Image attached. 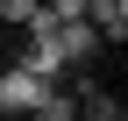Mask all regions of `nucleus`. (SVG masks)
Returning a JSON list of instances; mask_svg holds the SVG:
<instances>
[{
    "label": "nucleus",
    "instance_id": "nucleus-1",
    "mask_svg": "<svg viewBox=\"0 0 128 121\" xmlns=\"http://www.w3.org/2000/svg\"><path fill=\"white\" fill-rule=\"evenodd\" d=\"M36 100H43V78H36V71L0 64V114H28Z\"/></svg>",
    "mask_w": 128,
    "mask_h": 121
},
{
    "label": "nucleus",
    "instance_id": "nucleus-2",
    "mask_svg": "<svg viewBox=\"0 0 128 121\" xmlns=\"http://www.w3.org/2000/svg\"><path fill=\"white\" fill-rule=\"evenodd\" d=\"M100 50H107V43H100L92 22H57V57H64V64H92Z\"/></svg>",
    "mask_w": 128,
    "mask_h": 121
},
{
    "label": "nucleus",
    "instance_id": "nucleus-3",
    "mask_svg": "<svg viewBox=\"0 0 128 121\" xmlns=\"http://www.w3.org/2000/svg\"><path fill=\"white\" fill-rule=\"evenodd\" d=\"M86 22L100 28V43H121L128 36V0H86Z\"/></svg>",
    "mask_w": 128,
    "mask_h": 121
},
{
    "label": "nucleus",
    "instance_id": "nucleus-4",
    "mask_svg": "<svg viewBox=\"0 0 128 121\" xmlns=\"http://www.w3.org/2000/svg\"><path fill=\"white\" fill-rule=\"evenodd\" d=\"M28 114H36V121H78V100H71V93H57V86H43V100H36Z\"/></svg>",
    "mask_w": 128,
    "mask_h": 121
},
{
    "label": "nucleus",
    "instance_id": "nucleus-5",
    "mask_svg": "<svg viewBox=\"0 0 128 121\" xmlns=\"http://www.w3.org/2000/svg\"><path fill=\"white\" fill-rule=\"evenodd\" d=\"M28 14H36V0H0V22L7 28H28Z\"/></svg>",
    "mask_w": 128,
    "mask_h": 121
}]
</instances>
